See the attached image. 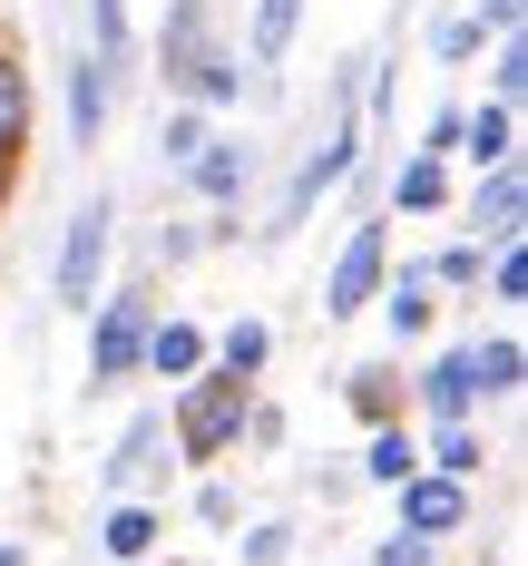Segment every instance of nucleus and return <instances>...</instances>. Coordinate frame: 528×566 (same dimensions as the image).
<instances>
[{
  "mask_svg": "<svg viewBox=\"0 0 528 566\" xmlns=\"http://www.w3.org/2000/svg\"><path fill=\"white\" fill-rule=\"evenodd\" d=\"M421 450H411V430H372V450H362V479H382V489H402Z\"/></svg>",
  "mask_w": 528,
  "mask_h": 566,
  "instance_id": "nucleus-19",
  "label": "nucleus"
},
{
  "mask_svg": "<svg viewBox=\"0 0 528 566\" xmlns=\"http://www.w3.org/2000/svg\"><path fill=\"white\" fill-rule=\"evenodd\" d=\"M451 157H469V167H509V157H519V108H499V98H489V108H469Z\"/></svg>",
  "mask_w": 528,
  "mask_h": 566,
  "instance_id": "nucleus-8",
  "label": "nucleus"
},
{
  "mask_svg": "<svg viewBox=\"0 0 528 566\" xmlns=\"http://www.w3.org/2000/svg\"><path fill=\"white\" fill-rule=\"evenodd\" d=\"M20 137H30V78L0 50V167H20Z\"/></svg>",
  "mask_w": 528,
  "mask_h": 566,
  "instance_id": "nucleus-15",
  "label": "nucleus"
},
{
  "mask_svg": "<svg viewBox=\"0 0 528 566\" xmlns=\"http://www.w3.org/2000/svg\"><path fill=\"white\" fill-rule=\"evenodd\" d=\"M89 40H99L89 59H108V69H117V50H127V0H89Z\"/></svg>",
  "mask_w": 528,
  "mask_h": 566,
  "instance_id": "nucleus-24",
  "label": "nucleus"
},
{
  "mask_svg": "<svg viewBox=\"0 0 528 566\" xmlns=\"http://www.w3.org/2000/svg\"><path fill=\"white\" fill-rule=\"evenodd\" d=\"M519 88H528V50H519V40H499V59H489V98L519 108Z\"/></svg>",
  "mask_w": 528,
  "mask_h": 566,
  "instance_id": "nucleus-25",
  "label": "nucleus"
},
{
  "mask_svg": "<svg viewBox=\"0 0 528 566\" xmlns=\"http://www.w3.org/2000/svg\"><path fill=\"white\" fill-rule=\"evenodd\" d=\"M186 176H196V196H245V147H235V137H206V147L186 157Z\"/></svg>",
  "mask_w": 528,
  "mask_h": 566,
  "instance_id": "nucleus-14",
  "label": "nucleus"
},
{
  "mask_svg": "<svg viewBox=\"0 0 528 566\" xmlns=\"http://www.w3.org/2000/svg\"><path fill=\"white\" fill-rule=\"evenodd\" d=\"M196 50H206V0H176V10H167V50H157V59H167V88L196 69Z\"/></svg>",
  "mask_w": 528,
  "mask_h": 566,
  "instance_id": "nucleus-18",
  "label": "nucleus"
},
{
  "mask_svg": "<svg viewBox=\"0 0 528 566\" xmlns=\"http://www.w3.org/2000/svg\"><path fill=\"white\" fill-rule=\"evenodd\" d=\"M469 391H479V381H469V352H441V361L421 371V400H431V420H441V430L469 420Z\"/></svg>",
  "mask_w": 528,
  "mask_h": 566,
  "instance_id": "nucleus-11",
  "label": "nucleus"
},
{
  "mask_svg": "<svg viewBox=\"0 0 528 566\" xmlns=\"http://www.w3.org/2000/svg\"><path fill=\"white\" fill-rule=\"evenodd\" d=\"M147 371L157 381H206V333L196 323H147Z\"/></svg>",
  "mask_w": 528,
  "mask_h": 566,
  "instance_id": "nucleus-10",
  "label": "nucleus"
},
{
  "mask_svg": "<svg viewBox=\"0 0 528 566\" xmlns=\"http://www.w3.org/2000/svg\"><path fill=\"white\" fill-rule=\"evenodd\" d=\"M421 274H431V283H451V293H460V283H479V244H451V254H441V264H421Z\"/></svg>",
  "mask_w": 528,
  "mask_h": 566,
  "instance_id": "nucleus-28",
  "label": "nucleus"
},
{
  "mask_svg": "<svg viewBox=\"0 0 528 566\" xmlns=\"http://www.w3.org/2000/svg\"><path fill=\"white\" fill-rule=\"evenodd\" d=\"M147 293H117V303H99V333H89V381L108 391V381H127L137 361H147Z\"/></svg>",
  "mask_w": 528,
  "mask_h": 566,
  "instance_id": "nucleus-2",
  "label": "nucleus"
},
{
  "mask_svg": "<svg viewBox=\"0 0 528 566\" xmlns=\"http://www.w3.org/2000/svg\"><path fill=\"white\" fill-rule=\"evenodd\" d=\"M265 352H275V333H265V323H235L226 342H206V361H216L226 381H255V371H265Z\"/></svg>",
  "mask_w": 528,
  "mask_h": 566,
  "instance_id": "nucleus-17",
  "label": "nucleus"
},
{
  "mask_svg": "<svg viewBox=\"0 0 528 566\" xmlns=\"http://www.w3.org/2000/svg\"><path fill=\"white\" fill-rule=\"evenodd\" d=\"M372 303H382V323H392V342H421V333H431V274H421V264H402V274H382V293H372Z\"/></svg>",
  "mask_w": 528,
  "mask_h": 566,
  "instance_id": "nucleus-9",
  "label": "nucleus"
},
{
  "mask_svg": "<svg viewBox=\"0 0 528 566\" xmlns=\"http://www.w3.org/2000/svg\"><path fill=\"white\" fill-rule=\"evenodd\" d=\"M489 293H499V303H519V293H528V254H519V234L489 254Z\"/></svg>",
  "mask_w": 528,
  "mask_h": 566,
  "instance_id": "nucleus-26",
  "label": "nucleus"
},
{
  "mask_svg": "<svg viewBox=\"0 0 528 566\" xmlns=\"http://www.w3.org/2000/svg\"><path fill=\"white\" fill-rule=\"evenodd\" d=\"M293 30H303V0H255V40H245V59L275 69V59L293 50Z\"/></svg>",
  "mask_w": 528,
  "mask_h": 566,
  "instance_id": "nucleus-13",
  "label": "nucleus"
},
{
  "mask_svg": "<svg viewBox=\"0 0 528 566\" xmlns=\"http://www.w3.org/2000/svg\"><path fill=\"white\" fill-rule=\"evenodd\" d=\"M519 10L528 0H479V30H489V40H519Z\"/></svg>",
  "mask_w": 528,
  "mask_h": 566,
  "instance_id": "nucleus-31",
  "label": "nucleus"
},
{
  "mask_svg": "<svg viewBox=\"0 0 528 566\" xmlns=\"http://www.w3.org/2000/svg\"><path fill=\"white\" fill-rule=\"evenodd\" d=\"M451 147H460V108H441V117H431V137H421L411 157H451Z\"/></svg>",
  "mask_w": 528,
  "mask_h": 566,
  "instance_id": "nucleus-32",
  "label": "nucleus"
},
{
  "mask_svg": "<svg viewBox=\"0 0 528 566\" xmlns=\"http://www.w3.org/2000/svg\"><path fill=\"white\" fill-rule=\"evenodd\" d=\"M382 274H392V234H382V226H352L343 254H333V274H323V313H362V303L382 293Z\"/></svg>",
  "mask_w": 528,
  "mask_h": 566,
  "instance_id": "nucleus-4",
  "label": "nucleus"
},
{
  "mask_svg": "<svg viewBox=\"0 0 528 566\" xmlns=\"http://www.w3.org/2000/svg\"><path fill=\"white\" fill-rule=\"evenodd\" d=\"M519 371H528V352L509 333L499 342H479V352H469V381H479V391H519Z\"/></svg>",
  "mask_w": 528,
  "mask_h": 566,
  "instance_id": "nucleus-20",
  "label": "nucleus"
},
{
  "mask_svg": "<svg viewBox=\"0 0 528 566\" xmlns=\"http://www.w3.org/2000/svg\"><path fill=\"white\" fill-rule=\"evenodd\" d=\"M460 517H469V489H460V479H441V469H411V479H402V537L431 547V537H451Z\"/></svg>",
  "mask_w": 528,
  "mask_h": 566,
  "instance_id": "nucleus-5",
  "label": "nucleus"
},
{
  "mask_svg": "<svg viewBox=\"0 0 528 566\" xmlns=\"http://www.w3.org/2000/svg\"><path fill=\"white\" fill-rule=\"evenodd\" d=\"M519 216H528L519 157H509V167H479V196H469V226H479V244H509V234H519Z\"/></svg>",
  "mask_w": 528,
  "mask_h": 566,
  "instance_id": "nucleus-7",
  "label": "nucleus"
},
{
  "mask_svg": "<svg viewBox=\"0 0 528 566\" xmlns=\"http://www.w3.org/2000/svg\"><path fill=\"white\" fill-rule=\"evenodd\" d=\"M99 127H108V59H79V78H69V137L99 147Z\"/></svg>",
  "mask_w": 528,
  "mask_h": 566,
  "instance_id": "nucleus-12",
  "label": "nucleus"
},
{
  "mask_svg": "<svg viewBox=\"0 0 528 566\" xmlns=\"http://www.w3.org/2000/svg\"><path fill=\"white\" fill-rule=\"evenodd\" d=\"M147 450H157V420H137L127 440H117V459H108V479H137L147 469Z\"/></svg>",
  "mask_w": 528,
  "mask_h": 566,
  "instance_id": "nucleus-27",
  "label": "nucleus"
},
{
  "mask_svg": "<svg viewBox=\"0 0 528 566\" xmlns=\"http://www.w3.org/2000/svg\"><path fill=\"white\" fill-rule=\"evenodd\" d=\"M479 459H489V450H479V430L451 420V430H441V479H460V489H469V479H479Z\"/></svg>",
  "mask_w": 528,
  "mask_h": 566,
  "instance_id": "nucleus-23",
  "label": "nucleus"
},
{
  "mask_svg": "<svg viewBox=\"0 0 528 566\" xmlns=\"http://www.w3.org/2000/svg\"><path fill=\"white\" fill-rule=\"evenodd\" d=\"M392 206H402V216H431V206H451V167H441V157H411V167L392 176Z\"/></svg>",
  "mask_w": 528,
  "mask_h": 566,
  "instance_id": "nucleus-16",
  "label": "nucleus"
},
{
  "mask_svg": "<svg viewBox=\"0 0 528 566\" xmlns=\"http://www.w3.org/2000/svg\"><path fill=\"white\" fill-rule=\"evenodd\" d=\"M372 566H431V547H421V537H382V557Z\"/></svg>",
  "mask_w": 528,
  "mask_h": 566,
  "instance_id": "nucleus-33",
  "label": "nucleus"
},
{
  "mask_svg": "<svg viewBox=\"0 0 528 566\" xmlns=\"http://www.w3.org/2000/svg\"><path fill=\"white\" fill-rule=\"evenodd\" d=\"M352 400H362V420L392 430V381H382V371H352Z\"/></svg>",
  "mask_w": 528,
  "mask_h": 566,
  "instance_id": "nucleus-29",
  "label": "nucleus"
},
{
  "mask_svg": "<svg viewBox=\"0 0 528 566\" xmlns=\"http://www.w3.org/2000/svg\"><path fill=\"white\" fill-rule=\"evenodd\" d=\"M235 78H245V69H235L226 50H196V69H186L176 88H186V98H235Z\"/></svg>",
  "mask_w": 528,
  "mask_h": 566,
  "instance_id": "nucleus-22",
  "label": "nucleus"
},
{
  "mask_svg": "<svg viewBox=\"0 0 528 566\" xmlns=\"http://www.w3.org/2000/svg\"><path fill=\"white\" fill-rule=\"evenodd\" d=\"M245 430V381H186V410H176V440H186V459H216Z\"/></svg>",
  "mask_w": 528,
  "mask_h": 566,
  "instance_id": "nucleus-3",
  "label": "nucleus"
},
{
  "mask_svg": "<svg viewBox=\"0 0 528 566\" xmlns=\"http://www.w3.org/2000/svg\"><path fill=\"white\" fill-rule=\"evenodd\" d=\"M108 196H89L79 216H69V244H59V303L69 313H99V274H108Z\"/></svg>",
  "mask_w": 528,
  "mask_h": 566,
  "instance_id": "nucleus-1",
  "label": "nucleus"
},
{
  "mask_svg": "<svg viewBox=\"0 0 528 566\" xmlns=\"http://www.w3.org/2000/svg\"><path fill=\"white\" fill-rule=\"evenodd\" d=\"M352 147H362V137H352V127H333V137H323V147H313V157L293 167V186H284V226H275V234H293L303 216H313V196H323V186H343V176H352Z\"/></svg>",
  "mask_w": 528,
  "mask_h": 566,
  "instance_id": "nucleus-6",
  "label": "nucleus"
},
{
  "mask_svg": "<svg viewBox=\"0 0 528 566\" xmlns=\"http://www.w3.org/2000/svg\"><path fill=\"white\" fill-rule=\"evenodd\" d=\"M147 547H157V509H117V517H108V557L147 566Z\"/></svg>",
  "mask_w": 528,
  "mask_h": 566,
  "instance_id": "nucleus-21",
  "label": "nucleus"
},
{
  "mask_svg": "<svg viewBox=\"0 0 528 566\" xmlns=\"http://www.w3.org/2000/svg\"><path fill=\"white\" fill-rule=\"evenodd\" d=\"M196 147H206V127H196V108H176V117H167V167H186Z\"/></svg>",
  "mask_w": 528,
  "mask_h": 566,
  "instance_id": "nucleus-30",
  "label": "nucleus"
}]
</instances>
